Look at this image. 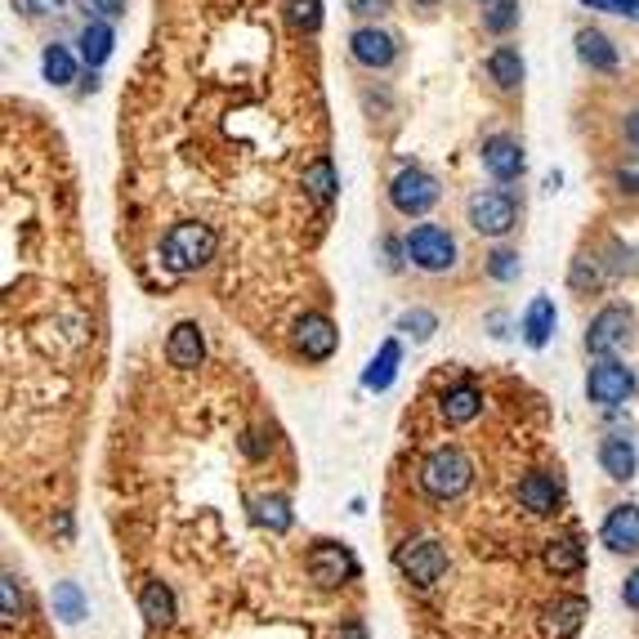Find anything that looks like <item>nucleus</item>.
<instances>
[{"label":"nucleus","instance_id":"f257e3e1","mask_svg":"<svg viewBox=\"0 0 639 639\" xmlns=\"http://www.w3.org/2000/svg\"><path fill=\"white\" fill-rule=\"evenodd\" d=\"M421 493L430 501H457L474 487V461L461 452V447H434V452L421 461Z\"/></svg>","mask_w":639,"mask_h":639},{"label":"nucleus","instance_id":"f03ea898","mask_svg":"<svg viewBox=\"0 0 639 639\" xmlns=\"http://www.w3.org/2000/svg\"><path fill=\"white\" fill-rule=\"evenodd\" d=\"M215 246H219V238H215L210 223H197V219L175 223V229L162 238V265L170 273H197L215 259Z\"/></svg>","mask_w":639,"mask_h":639},{"label":"nucleus","instance_id":"7ed1b4c3","mask_svg":"<svg viewBox=\"0 0 639 639\" xmlns=\"http://www.w3.org/2000/svg\"><path fill=\"white\" fill-rule=\"evenodd\" d=\"M402 255L411 259V269H421V273H447V269H457V238L443 229V223H417L407 238H402Z\"/></svg>","mask_w":639,"mask_h":639},{"label":"nucleus","instance_id":"20e7f679","mask_svg":"<svg viewBox=\"0 0 639 639\" xmlns=\"http://www.w3.org/2000/svg\"><path fill=\"white\" fill-rule=\"evenodd\" d=\"M394 563H398V573H402L411 586H417V590H434V586L447 577V550H443V541H434V537L402 541L398 554H394Z\"/></svg>","mask_w":639,"mask_h":639},{"label":"nucleus","instance_id":"39448f33","mask_svg":"<svg viewBox=\"0 0 639 639\" xmlns=\"http://www.w3.org/2000/svg\"><path fill=\"white\" fill-rule=\"evenodd\" d=\"M465 219L483 238H506L519 223V206L506 188H478V193H470V202H465Z\"/></svg>","mask_w":639,"mask_h":639},{"label":"nucleus","instance_id":"423d86ee","mask_svg":"<svg viewBox=\"0 0 639 639\" xmlns=\"http://www.w3.org/2000/svg\"><path fill=\"white\" fill-rule=\"evenodd\" d=\"M586 398L604 411H617L626 398H635V371L617 358H599L586 375Z\"/></svg>","mask_w":639,"mask_h":639},{"label":"nucleus","instance_id":"0eeeda50","mask_svg":"<svg viewBox=\"0 0 639 639\" xmlns=\"http://www.w3.org/2000/svg\"><path fill=\"white\" fill-rule=\"evenodd\" d=\"M389 202H394L398 215L417 219V215L434 210V202H438V179H434L430 170H421V166H402V170L389 179Z\"/></svg>","mask_w":639,"mask_h":639},{"label":"nucleus","instance_id":"6e6552de","mask_svg":"<svg viewBox=\"0 0 639 639\" xmlns=\"http://www.w3.org/2000/svg\"><path fill=\"white\" fill-rule=\"evenodd\" d=\"M630 335H635V314L622 309V305H609V309H599L586 327V349L595 358H613L630 345Z\"/></svg>","mask_w":639,"mask_h":639},{"label":"nucleus","instance_id":"1a4fd4ad","mask_svg":"<svg viewBox=\"0 0 639 639\" xmlns=\"http://www.w3.org/2000/svg\"><path fill=\"white\" fill-rule=\"evenodd\" d=\"M305 568H309V577H314L322 590H341V586H349V582L358 577V559H354V550L341 546V541H318V546L309 550V559H305Z\"/></svg>","mask_w":639,"mask_h":639},{"label":"nucleus","instance_id":"9d476101","mask_svg":"<svg viewBox=\"0 0 639 639\" xmlns=\"http://www.w3.org/2000/svg\"><path fill=\"white\" fill-rule=\"evenodd\" d=\"M335 345H341V331H335V322L327 314H305L295 322V354L299 358L327 362L335 354Z\"/></svg>","mask_w":639,"mask_h":639},{"label":"nucleus","instance_id":"9b49d317","mask_svg":"<svg viewBox=\"0 0 639 639\" xmlns=\"http://www.w3.org/2000/svg\"><path fill=\"white\" fill-rule=\"evenodd\" d=\"M599 541H604L613 554H639V506L622 501L604 514L599 523Z\"/></svg>","mask_w":639,"mask_h":639},{"label":"nucleus","instance_id":"f8f14e48","mask_svg":"<svg viewBox=\"0 0 639 639\" xmlns=\"http://www.w3.org/2000/svg\"><path fill=\"white\" fill-rule=\"evenodd\" d=\"M586 613H590V604H586L582 595H559L554 604L541 609V635L546 639H573L582 630Z\"/></svg>","mask_w":639,"mask_h":639},{"label":"nucleus","instance_id":"ddd939ff","mask_svg":"<svg viewBox=\"0 0 639 639\" xmlns=\"http://www.w3.org/2000/svg\"><path fill=\"white\" fill-rule=\"evenodd\" d=\"M349 54H354V63L381 72V67H389L398 59V41H394L389 31H381V27H358L349 36Z\"/></svg>","mask_w":639,"mask_h":639},{"label":"nucleus","instance_id":"4468645a","mask_svg":"<svg viewBox=\"0 0 639 639\" xmlns=\"http://www.w3.org/2000/svg\"><path fill=\"white\" fill-rule=\"evenodd\" d=\"M519 506L528 514H554L563 506V483L550 470H533L528 478L519 483Z\"/></svg>","mask_w":639,"mask_h":639},{"label":"nucleus","instance_id":"2eb2a0df","mask_svg":"<svg viewBox=\"0 0 639 639\" xmlns=\"http://www.w3.org/2000/svg\"><path fill=\"white\" fill-rule=\"evenodd\" d=\"M599 470H604L613 483H630L639 474V452L626 434H609L599 438Z\"/></svg>","mask_w":639,"mask_h":639},{"label":"nucleus","instance_id":"dca6fc26","mask_svg":"<svg viewBox=\"0 0 639 639\" xmlns=\"http://www.w3.org/2000/svg\"><path fill=\"white\" fill-rule=\"evenodd\" d=\"M166 358H170V367H179V371L202 367V358H206V335H202V327H197V322H175L170 341H166Z\"/></svg>","mask_w":639,"mask_h":639},{"label":"nucleus","instance_id":"f3484780","mask_svg":"<svg viewBox=\"0 0 639 639\" xmlns=\"http://www.w3.org/2000/svg\"><path fill=\"white\" fill-rule=\"evenodd\" d=\"M483 166H487V175L501 179V183L519 179V175H523V148H519V139L493 135V139L483 143Z\"/></svg>","mask_w":639,"mask_h":639},{"label":"nucleus","instance_id":"a211bd4d","mask_svg":"<svg viewBox=\"0 0 639 639\" xmlns=\"http://www.w3.org/2000/svg\"><path fill=\"white\" fill-rule=\"evenodd\" d=\"M398 362H402V345H398V341H385L381 354H375V358L367 362V371H362V389L385 394V389L398 381Z\"/></svg>","mask_w":639,"mask_h":639},{"label":"nucleus","instance_id":"6ab92c4d","mask_svg":"<svg viewBox=\"0 0 639 639\" xmlns=\"http://www.w3.org/2000/svg\"><path fill=\"white\" fill-rule=\"evenodd\" d=\"M139 613H143L148 626L166 630V626L175 622V590H170L166 582H148V586L139 590Z\"/></svg>","mask_w":639,"mask_h":639},{"label":"nucleus","instance_id":"aec40b11","mask_svg":"<svg viewBox=\"0 0 639 639\" xmlns=\"http://www.w3.org/2000/svg\"><path fill=\"white\" fill-rule=\"evenodd\" d=\"M554 322H559L554 299L550 295H537L533 305H528V314H523V341H528L533 349H546L550 335H554Z\"/></svg>","mask_w":639,"mask_h":639},{"label":"nucleus","instance_id":"412c9836","mask_svg":"<svg viewBox=\"0 0 639 639\" xmlns=\"http://www.w3.org/2000/svg\"><path fill=\"white\" fill-rule=\"evenodd\" d=\"M546 568L554 577H577L586 568V546L577 537H554L546 541Z\"/></svg>","mask_w":639,"mask_h":639},{"label":"nucleus","instance_id":"4be33fe9","mask_svg":"<svg viewBox=\"0 0 639 639\" xmlns=\"http://www.w3.org/2000/svg\"><path fill=\"white\" fill-rule=\"evenodd\" d=\"M577 59L590 67V72H613L617 67V50L604 31H595V27H582L577 31Z\"/></svg>","mask_w":639,"mask_h":639},{"label":"nucleus","instance_id":"5701e85b","mask_svg":"<svg viewBox=\"0 0 639 639\" xmlns=\"http://www.w3.org/2000/svg\"><path fill=\"white\" fill-rule=\"evenodd\" d=\"M478 411H483V394L470 381H461V385H452L443 394V421L447 425H470Z\"/></svg>","mask_w":639,"mask_h":639},{"label":"nucleus","instance_id":"b1692460","mask_svg":"<svg viewBox=\"0 0 639 639\" xmlns=\"http://www.w3.org/2000/svg\"><path fill=\"white\" fill-rule=\"evenodd\" d=\"M305 193H309V202H314L318 210H327V206L335 202L341 183H335V166H331V157H314V162L305 166Z\"/></svg>","mask_w":639,"mask_h":639},{"label":"nucleus","instance_id":"393cba45","mask_svg":"<svg viewBox=\"0 0 639 639\" xmlns=\"http://www.w3.org/2000/svg\"><path fill=\"white\" fill-rule=\"evenodd\" d=\"M251 510H255V523L259 528H269V533H291V523H295V514H291V501L282 497V493H265V497H255L251 501Z\"/></svg>","mask_w":639,"mask_h":639},{"label":"nucleus","instance_id":"a878e982","mask_svg":"<svg viewBox=\"0 0 639 639\" xmlns=\"http://www.w3.org/2000/svg\"><path fill=\"white\" fill-rule=\"evenodd\" d=\"M487 77H493L501 90H519L523 86V59L514 46H497L487 54Z\"/></svg>","mask_w":639,"mask_h":639},{"label":"nucleus","instance_id":"bb28decb","mask_svg":"<svg viewBox=\"0 0 639 639\" xmlns=\"http://www.w3.org/2000/svg\"><path fill=\"white\" fill-rule=\"evenodd\" d=\"M86 613H90V609H86L81 586H77V582H59V586H54V617H59L63 626H77Z\"/></svg>","mask_w":639,"mask_h":639},{"label":"nucleus","instance_id":"cd10ccee","mask_svg":"<svg viewBox=\"0 0 639 639\" xmlns=\"http://www.w3.org/2000/svg\"><path fill=\"white\" fill-rule=\"evenodd\" d=\"M107 54H112V27H107V18L86 23V31H81V59L90 67H99V63H107Z\"/></svg>","mask_w":639,"mask_h":639},{"label":"nucleus","instance_id":"c85d7f7f","mask_svg":"<svg viewBox=\"0 0 639 639\" xmlns=\"http://www.w3.org/2000/svg\"><path fill=\"white\" fill-rule=\"evenodd\" d=\"M41 72H46V81L67 86V81H77V59H72L67 46H46V54H41Z\"/></svg>","mask_w":639,"mask_h":639},{"label":"nucleus","instance_id":"c756f323","mask_svg":"<svg viewBox=\"0 0 639 639\" xmlns=\"http://www.w3.org/2000/svg\"><path fill=\"white\" fill-rule=\"evenodd\" d=\"M282 14L295 31H318L322 27V0H282Z\"/></svg>","mask_w":639,"mask_h":639},{"label":"nucleus","instance_id":"7c9ffc66","mask_svg":"<svg viewBox=\"0 0 639 639\" xmlns=\"http://www.w3.org/2000/svg\"><path fill=\"white\" fill-rule=\"evenodd\" d=\"M398 331L407 335V341H417V345H425L430 335L438 331V318L430 314V309H407L402 318H398Z\"/></svg>","mask_w":639,"mask_h":639},{"label":"nucleus","instance_id":"2f4dec72","mask_svg":"<svg viewBox=\"0 0 639 639\" xmlns=\"http://www.w3.org/2000/svg\"><path fill=\"white\" fill-rule=\"evenodd\" d=\"M483 269H487V278H493V282H514L523 265H519V251H510V246H497L493 255L483 259Z\"/></svg>","mask_w":639,"mask_h":639},{"label":"nucleus","instance_id":"473e14b6","mask_svg":"<svg viewBox=\"0 0 639 639\" xmlns=\"http://www.w3.org/2000/svg\"><path fill=\"white\" fill-rule=\"evenodd\" d=\"M23 617V590H18V577L5 573V582H0V622L14 626Z\"/></svg>","mask_w":639,"mask_h":639},{"label":"nucleus","instance_id":"72a5a7b5","mask_svg":"<svg viewBox=\"0 0 639 639\" xmlns=\"http://www.w3.org/2000/svg\"><path fill=\"white\" fill-rule=\"evenodd\" d=\"M573 286L577 291H599V286H604V269H599L595 255H577L573 259Z\"/></svg>","mask_w":639,"mask_h":639},{"label":"nucleus","instance_id":"f704fd0d","mask_svg":"<svg viewBox=\"0 0 639 639\" xmlns=\"http://www.w3.org/2000/svg\"><path fill=\"white\" fill-rule=\"evenodd\" d=\"M514 23H519V0H493V10L483 14V27H487V31H497V36L510 31Z\"/></svg>","mask_w":639,"mask_h":639},{"label":"nucleus","instance_id":"c9c22d12","mask_svg":"<svg viewBox=\"0 0 639 639\" xmlns=\"http://www.w3.org/2000/svg\"><path fill=\"white\" fill-rule=\"evenodd\" d=\"M242 452H246L251 461H265V457L273 452V430H246V434H242Z\"/></svg>","mask_w":639,"mask_h":639},{"label":"nucleus","instance_id":"e433bc0d","mask_svg":"<svg viewBox=\"0 0 639 639\" xmlns=\"http://www.w3.org/2000/svg\"><path fill=\"white\" fill-rule=\"evenodd\" d=\"M590 10H604V14H617V18H635L639 23V0H582Z\"/></svg>","mask_w":639,"mask_h":639},{"label":"nucleus","instance_id":"4c0bfd02","mask_svg":"<svg viewBox=\"0 0 639 639\" xmlns=\"http://www.w3.org/2000/svg\"><path fill=\"white\" fill-rule=\"evenodd\" d=\"M67 0H14V10H23L27 18H46V14H59Z\"/></svg>","mask_w":639,"mask_h":639},{"label":"nucleus","instance_id":"58836bf2","mask_svg":"<svg viewBox=\"0 0 639 639\" xmlns=\"http://www.w3.org/2000/svg\"><path fill=\"white\" fill-rule=\"evenodd\" d=\"M349 14H358V18H381V14H389V0H349Z\"/></svg>","mask_w":639,"mask_h":639},{"label":"nucleus","instance_id":"ea45409f","mask_svg":"<svg viewBox=\"0 0 639 639\" xmlns=\"http://www.w3.org/2000/svg\"><path fill=\"white\" fill-rule=\"evenodd\" d=\"M622 604H626L630 613H639V568L626 573V582H622Z\"/></svg>","mask_w":639,"mask_h":639},{"label":"nucleus","instance_id":"a19ab883","mask_svg":"<svg viewBox=\"0 0 639 639\" xmlns=\"http://www.w3.org/2000/svg\"><path fill=\"white\" fill-rule=\"evenodd\" d=\"M86 5H90L99 18H122V14H126V0H86Z\"/></svg>","mask_w":639,"mask_h":639},{"label":"nucleus","instance_id":"79ce46f5","mask_svg":"<svg viewBox=\"0 0 639 639\" xmlns=\"http://www.w3.org/2000/svg\"><path fill=\"white\" fill-rule=\"evenodd\" d=\"M335 639H371V635H367V626H362L358 617H349V622H341V630H335Z\"/></svg>","mask_w":639,"mask_h":639},{"label":"nucleus","instance_id":"37998d69","mask_svg":"<svg viewBox=\"0 0 639 639\" xmlns=\"http://www.w3.org/2000/svg\"><path fill=\"white\" fill-rule=\"evenodd\" d=\"M617 183L626 188V193H639V170H622V175H617Z\"/></svg>","mask_w":639,"mask_h":639},{"label":"nucleus","instance_id":"c03bdc74","mask_svg":"<svg viewBox=\"0 0 639 639\" xmlns=\"http://www.w3.org/2000/svg\"><path fill=\"white\" fill-rule=\"evenodd\" d=\"M626 139H630V143L639 148V107H635V112H630V117H626Z\"/></svg>","mask_w":639,"mask_h":639},{"label":"nucleus","instance_id":"a18cd8bd","mask_svg":"<svg viewBox=\"0 0 639 639\" xmlns=\"http://www.w3.org/2000/svg\"><path fill=\"white\" fill-rule=\"evenodd\" d=\"M417 5H438V0H417Z\"/></svg>","mask_w":639,"mask_h":639},{"label":"nucleus","instance_id":"49530a36","mask_svg":"<svg viewBox=\"0 0 639 639\" xmlns=\"http://www.w3.org/2000/svg\"><path fill=\"white\" fill-rule=\"evenodd\" d=\"M474 5H493V0H474Z\"/></svg>","mask_w":639,"mask_h":639}]
</instances>
